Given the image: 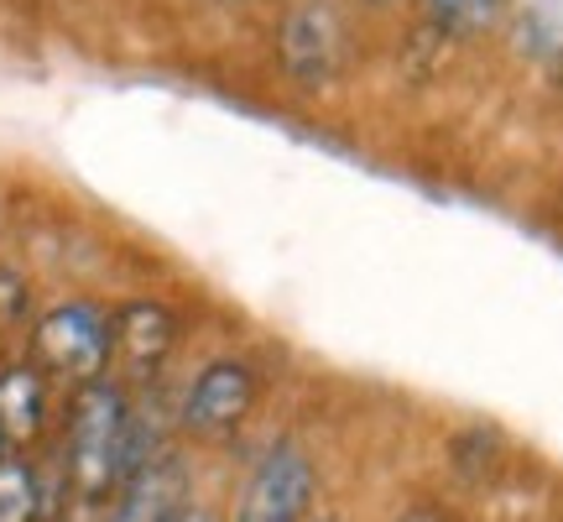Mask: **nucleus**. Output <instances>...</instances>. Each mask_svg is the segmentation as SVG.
I'll return each instance as SVG.
<instances>
[{
    "mask_svg": "<svg viewBox=\"0 0 563 522\" xmlns=\"http://www.w3.org/2000/svg\"><path fill=\"white\" fill-rule=\"evenodd\" d=\"M136 476L131 455V402L115 382H89L68 413V481L79 497H104Z\"/></svg>",
    "mask_w": 563,
    "mask_h": 522,
    "instance_id": "nucleus-1",
    "label": "nucleus"
},
{
    "mask_svg": "<svg viewBox=\"0 0 563 522\" xmlns=\"http://www.w3.org/2000/svg\"><path fill=\"white\" fill-rule=\"evenodd\" d=\"M32 350L37 361L53 371V377H68V382H100L104 366H110V350H115V324L100 303H58L47 319L37 324L32 335Z\"/></svg>",
    "mask_w": 563,
    "mask_h": 522,
    "instance_id": "nucleus-2",
    "label": "nucleus"
},
{
    "mask_svg": "<svg viewBox=\"0 0 563 522\" xmlns=\"http://www.w3.org/2000/svg\"><path fill=\"white\" fill-rule=\"evenodd\" d=\"M308 502H313V465L298 444H277L251 470L235 522H302Z\"/></svg>",
    "mask_w": 563,
    "mask_h": 522,
    "instance_id": "nucleus-3",
    "label": "nucleus"
},
{
    "mask_svg": "<svg viewBox=\"0 0 563 522\" xmlns=\"http://www.w3.org/2000/svg\"><path fill=\"white\" fill-rule=\"evenodd\" d=\"M256 407V371L245 361H209L183 398V428L199 439L235 434Z\"/></svg>",
    "mask_w": 563,
    "mask_h": 522,
    "instance_id": "nucleus-4",
    "label": "nucleus"
},
{
    "mask_svg": "<svg viewBox=\"0 0 563 522\" xmlns=\"http://www.w3.org/2000/svg\"><path fill=\"white\" fill-rule=\"evenodd\" d=\"M183 465L178 460H146L121 486V497L104 522H173L183 512Z\"/></svg>",
    "mask_w": 563,
    "mask_h": 522,
    "instance_id": "nucleus-5",
    "label": "nucleus"
},
{
    "mask_svg": "<svg viewBox=\"0 0 563 522\" xmlns=\"http://www.w3.org/2000/svg\"><path fill=\"white\" fill-rule=\"evenodd\" d=\"M110 324H115V350H121L136 371H157L162 356L178 340V324H173V314H167L162 303H131V308H121Z\"/></svg>",
    "mask_w": 563,
    "mask_h": 522,
    "instance_id": "nucleus-6",
    "label": "nucleus"
},
{
    "mask_svg": "<svg viewBox=\"0 0 563 522\" xmlns=\"http://www.w3.org/2000/svg\"><path fill=\"white\" fill-rule=\"evenodd\" d=\"M47 423V387L32 366H11L0 371V439L11 444H32Z\"/></svg>",
    "mask_w": 563,
    "mask_h": 522,
    "instance_id": "nucleus-7",
    "label": "nucleus"
},
{
    "mask_svg": "<svg viewBox=\"0 0 563 522\" xmlns=\"http://www.w3.org/2000/svg\"><path fill=\"white\" fill-rule=\"evenodd\" d=\"M287 47H313V63H308V79H323L329 68H334V53H340V21H334V11L329 6H302V11H292V21H287Z\"/></svg>",
    "mask_w": 563,
    "mask_h": 522,
    "instance_id": "nucleus-8",
    "label": "nucleus"
},
{
    "mask_svg": "<svg viewBox=\"0 0 563 522\" xmlns=\"http://www.w3.org/2000/svg\"><path fill=\"white\" fill-rule=\"evenodd\" d=\"M428 6V17L449 26V32H481L485 21L496 17V6L501 0H422Z\"/></svg>",
    "mask_w": 563,
    "mask_h": 522,
    "instance_id": "nucleus-9",
    "label": "nucleus"
},
{
    "mask_svg": "<svg viewBox=\"0 0 563 522\" xmlns=\"http://www.w3.org/2000/svg\"><path fill=\"white\" fill-rule=\"evenodd\" d=\"M26 319V282L16 272H0V329Z\"/></svg>",
    "mask_w": 563,
    "mask_h": 522,
    "instance_id": "nucleus-10",
    "label": "nucleus"
},
{
    "mask_svg": "<svg viewBox=\"0 0 563 522\" xmlns=\"http://www.w3.org/2000/svg\"><path fill=\"white\" fill-rule=\"evenodd\" d=\"M173 522H214V512H203V507H183Z\"/></svg>",
    "mask_w": 563,
    "mask_h": 522,
    "instance_id": "nucleus-11",
    "label": "nucleus"
},
{
    "mask_svg": "<svg viewBox=\"0 0 563 522\" xmlns=\"http://www.w3.org/2000/svg\"><path fill=\"white\" fill-rule=\"evenodd\" d=\"M402 522H443L433 507H412V512H402Z\"/></svg>",
    "mask_w": 563,
    "mask_h": 522,
    "instance_id": "nucleus-12",
    "label": "nucleus"
},
{
    "mask_svg": "<svg viewBox=\"0 0 563 522\" xmlns=\"http://www.w3.org/2000/svg\"><path fill=\"white\" fill-rule=\"evenodd\" d=\"M0 465H5V439H0Z\"/></svg>",
    "mask_w": 563,
    "mask_h": 522,
    "instance_id": "nucleus-13",
    "label": "nucleus"
},
{
    "mask_svg": "<svg viewBox=\"0 0 563 522\" xmlns=\"http://www.w3.org/2000/svg\"><path fill=\"white\" fill-rule=\"evenodd\" d=\"M323 522H334V518H323Z\"/></svg>",
    "mask_w": 563,
    "mask_h": 522,
    "instance_id": "nucleus-14",
    "label": "nucleus"
},
{
    "mask_svg": "<svg viewBox=\"0 0 563 522\" xmlns=\"http://www.w3.org/2000/svg\"><path fill=\"white\" fill-rule=\"evenodd\" d=\"M376 6H382V0H376Z\"/></svg>",
    "mask_w": 563,
    "mask_h": 522,
    "instance_id": "nucleus-15",
    "label": "nucleus"
}]
</instances>
